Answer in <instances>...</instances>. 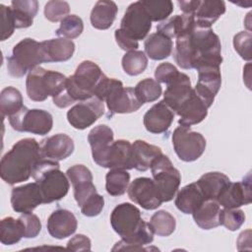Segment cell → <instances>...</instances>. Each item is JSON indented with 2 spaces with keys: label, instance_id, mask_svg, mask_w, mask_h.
<instances>
[{
  "label": "cell",
  "instance_id": "1",
  "mask_svg": "<svg viewBox=\"0 0 252 252\" xmlns=\"http://www.w3.org/2000/svg\"><path fill=\"white\" fill-rule=\"evenodd\" d=\"M174 60L182 69H198L203 66H220L222 62L220 40L212 28L199 27L176 38Z\"/></svg>",
  "mask_w": 252,
  "mask_h": 252
},
{
  "label": "cell",
  "instance_id": "43",
  "mask_svg": "<svg viewBox=\"0 0 252 252\" xmlns=\"http://www.w3.org/2000/svg\"><path fill=\"white\" fill-rule=\"evenodd\" d=\"M84 31V23L77 15H68L61 22L56 30V34L63 38L73 39L81 35Z\"/></svg>",
  "mask_w": 252,
  "mask_h": 252
},
{
  "label": "cell",
  "instance_id": "5",
  "mask_svg": "<svg viewBox=\"0 0 252 252\" xmlns=\"http://www.w3.org/2000/svg\"><path fill=\"white\" fill-rule=\"evenodd\" d=\"M32 177L38 184L43 204H49L64 198L69 191V179L60 170L57 160L41 158L33 166Z\"/></svg>",
  "mask_w": 252,
  "mask_h": 252
},
{
  "label": "cell",
  "instance_id": "7",
  "mask_svg": "<svg viewBox=\"0 0 252 252\" xmlns=\"http://www.w3.org/2000/svg\"><path fill=\"white\" fill-rule=\"evenodd\" d=\"M66 81L67 77L62 73L38 66L27 76V94L33 101H43L48 96L53 98L64 91Z\"/></svg>",
  "mask_w": 252,
  "mask_h": 252
},
{
  "label": "cell",
  "instance_id": "39",
  "mask_svg": "<svg viewBox=\"0 0 252 252\" xmlns=\"http://www.w3.org/2000/svg\"><path fill=\"white\" fill-rule=\"evenodd\" d=\"M149 224L155 234L158 236H169L175 230L176 220L170 213L160 210L151 217Z\"/></svg>",
  "mask_w": 252,
  "mask_h": 252
},
{
  "label": "cell",
  "instance_id": "6",
  "mask_svg": "<svg viewBox=\"0 0 252 252\" xmlns=\"http://www.w3.org/2000/svg\"><path fill=\"white\" fill-rule=\"evenodd\" d=\"M94 96L106 103L110 115L131 113L143 105L133 88H125L121 81L107 76H104L98 83Z\"/></svg>",
  "mask_w": 252,
  "mask_h": 252
},
{
  "label": "cell",
  "instance_id": "8",
  "mask_svg": "<svg viewBox=\"0 0 252 252\" xmlns=\"http://www.w3.org/2000/svg\"><path fill=\"white\" fill-rule=\"evenodd\" d=\"M44 62L41 42L27 37L14 46L7 59V70L11 76L21 78Z\"/></svg>",
  "mask_w": 252,
  "mask_h": 252
},
{
  "label": "cell",
  "instance_id": "45",
  "mask_svg": "<svg viewBox=\"0 0 252 252\" xmlns=\"http://www.w3.org/2000/svg\"><path fill=\"white\" fill-rule=\"evenodd\" d=\"M44 17L53 23L61 22L70 12V6L66 1L51 0L44 6Z\"/></svg>",
  "mask_w": 252,
  "mask_h": 252
},
{
  "label": "cell",
  "instance_id": "35",
  "mask_svg": "<svg viewBox=\"0 0 252 252\" xmlns=\"http://www.w3.org/2000/svg\"><path fill=\"white\" fill-rule=\"evenodd\" d=\"M196 182L207 200H217L230 179L222 172L213 171L203 174Z\"/></svg>",
  "mask_w": 252,
  "mask_h": 252
},
{
  "label": "cell",
  "instance_id": "53",
  "mask_svg": "<svg viewBox=\"0 0 252 252\" xmlns=\"http://www.w3.org/2000/svg\"><path fill=\"white\" fill-rule=\"evenodd\" d=\"M200 0H191V1H177V4L183 14L186 15H194Z\"/></svg>",
  "mask_w": 252,
  "mask_h": 252
},
{
  "label": "cell",
  "instance_id": "2",
  "mask_svg": "<svg viewBox=\"0 0 252 252\" xmlns=\"http://www.w3.org/2000/svg\"><path fill=\"white\" fill-rule=\"evenodd\" d=\"M110 224L113 230L121 237L112 251L148 250V245L154 240V231L142 217L140 210L133 204L121 203L116 206L110 215Z\"/></svg>",
  "mask_w": 252,
  "mask_h": 252
},
{
  "label": "cell",
  "instance_id": "47",
  "mask_svg": "<svg viewBox=\"0 0 252 252\" xmlns=\"http://www.w3.org/2000/svg\"><path fill=\"white\" fill-rule=\"evenodd\" d=\"M104 207V199L97 192L89 197L80 207L81 212L86 217L98 216Z\"/></svg>",
  "mask_w": 252,
  "mask_h": 252
},
{
  "label": "cell",
  "instance_id": "10",
  "mask_svg": "<svg viewBox=\"0 0 252 252\" xmlns=\"http://www.w3.org/2000/svg\"><path fill=\"white\" fill-rule=\"evenodd\" d=\"M9 123L18 132H29L43 136L52 129L53 118L46 110L29 109L24 106L18 113L9 118Z\"/></svg>",
  "mask_w": 252,
  "mask_h": 252
},
{
  "label": "cell",
  "instance_id": "36",
  "mask_svg": "<svg viewBox=\"0 0 252 252\" xmlns=\"http://www.w3.org/2000/svg\"><path fill=\"white\" fill-rule=\"evenodd\" d=\"M25 237V228L20 219L6 217L0 221V241L4 245H13Z\"/></svg>",
  "mask_w": 252,
  "mask_h": 252
},
{
  "label": "cell",
  "instance_id": "51",
  "mask_svg": "<svg viewBox=\"0 0 252 252\" xmlns=\"http://www.w3.org/2000/svg\"><path fill=\"white\" fill-rule=\"evenodd\" d=\"M91 239L84 234L73 236L67 243V249L73 251H89L91 250Z\"/></svg>",
  "mask_w": 252,
  "mask_h": 252
},
{
  "label": "cell",
  "instance_id": "33",
  "mask_svg": "<svg viewBox=\"0 0 252 252\" xmlns=\"http://www.w3.org/2000/svg\"><path fill=\"white\" fill-rule=\"evenodd\" d=\"M132 152L134 168L139 171H146L151 168L153 160L162 154L160 148L143 140H136L132 144Z\"/></svg>",
  "mask_w": 252,
  "mask_h": 252
},
{
  "label": "cell",
  "instance_id": "29",
  "mask_svg": "<svg viewBox=\"0 0 252 252\" xmlns=\"http://www.w3.org/2000/svg\"><path fill=\"white\" fill-rule=\"evenodd\" d=\"M225 13V3L221 0L200 1L195 13V24L199 27L211 28L212 25Z\"/></svg>",
  "mask_w": 252,
  "mask_h": 252
},
{
  "label": "cell",
  "instance_id": "23",
  "mask_svg": "<svg viewBox=\"0 0 252 252\" xmlns=\"http://www.w3.org/2000/svg\"><path fill=\"white\" fill-rule=\"evenodd\" d=\"M48 233L56 239L71 236L77 229L78 221L74 214L65 209L55 210L47 220Z\"/></svg>",
  "mask_w": 252,
  "mask_h": 252
},
{
  "label": "cell",
  "instance_id": "19",
  "mask_svg": "<svg viewBox=\"0 0 252 252\" xmlns=\"http://www.w3.org/2000/svg\"><path fill=\"white\" fill-rule=\"evenodd\" d=\"M88 141L92 149L94 161L101 167H104L107 154L113 141V131L107 125H97L93 128L89 135Z\"/></svg>",
  "mask_w": 252,
  "mask_h": 252
},
{
  "label": "cell",
  "instance_id": "17",
  "mask_svg": "<svg viewBox=\"0 0 252 252\" xmlns=\"http://www.w3.org/2000/svg\"><path fill=\"white\" fill-rule=\"evenodd\" d=\"M40 204H43V197L36 182L27 183L12 189L11 205L16 213H32Z\"/></svg>",
  "mask_w": 252,
  "mask_h": 252
},
{
  "label": "cell",
  "instance_id": "49",
  "mask_svg": "<svg viewBox=\"0 0 252 252\" xmlns=\"http://www.w3.org/2000/svg\"><path fill=\"white\" fill-rule=\"evenodd\" d=\"M0 15H1V40H5L13 34L16 29V26H15V21H14L10 7H7L1 4Z\"/></svg>",
  "mask_w": 252,
  "mask_h": 252
},
{
  "label": "cell",
  "instance_id": "11",
  "mask_svg": "<svg viewBox=\"0 0 252 252\" xmlns=\"http://www.w3.org/2000/svg\"><path fill=\"white\" fill-rule=\"evenodd\" d=\"M172 145L177 157L186 162L198 159L206 150V139L199 132L179 126L172 134Z\"/></svg>",
  "mask_w": 252,
  "mask_h": 252
},
{
  "label": "cell",
  "instance_id": "40",
  "mask_svg": "<svg viewBox=\"0 0 252 252\" xmlns=\"http://www.w3.org/2000/svg\"><path fill=\"white\" fill-rule=\"evenodd\" d=\"M148 66V57L145 52L140 50H131L122 57V68L130 76L142 74Z\"/></svg>",
  "mask_w": 252,
  "mask_h": 252
},
{
  "label": "cell",
  "instance_id": "14",
  "mask_svg": "<svg viewBox=\"0 0 252 252\" xmlns=\"http://www.w3.org/2000/svg\"><path fill=\"white\" fill-rule=\"evenodd\" d=\"M127 193L131 201L145 210H156L162 203L154 179L149 177L134 179L128 186Z\"/></svg>",
  "mask_w": 252,
  "mask_h": 252
},
{
  "label": "cell",
  "instance_id": "20",
  "mask_svg": "<svg viewBox=\"0 0 252 252\" xmlns=\"http://www.w3.org/2000/svg\"><path fill=\"white\" fill-rule=\"evenodd\" d=\"M166 86L163 101L173 112H176L193 92L190 78L186 74L179 72Z\"/></svg>",
  "mask_w": 252,
  "mask_h": 252
},
{
  "label": "cell",
  "instance_id": "52",
  "mask_svg": "<svg viewBox=\"0 0 252 252\" xmlns=\"http://www.w3.org/2000/svg\"><path fill=\"white\" fill-rule=\"evenodd\" d=\"M114 36H115V40H116V43L118 44V46L127 52L131 51V50H137V48L139 47L138 41L127 36L120 29H117L115 31Z\"/></svg>",
  "mask_w": 252,
  "mask_h": 252
},
{
  "label": "cell",
  "instance_id": "37",
  "mask_svg": "<svg viewBox=\"0 0 252 252\" xmlns=\"http://www.w3.org/2000/svg\"><path fill=\"white\" fill-rule=\"evenodd\" d=\"M23 96L19 90L14 87H7L0 94V110L2 117H8L18 113L23 107Z\"/></svg>",
  "mask_w": 252,
  "mask_h": 252
},
{
  "label": "cell",
  "instance_id": "38",
  "mask_svg": "<svg viewBox=\"0 0 252 252\" xmlns=\"http://www.w3.org/2000/svg\"><path fill=\"white\" fill-rule=\"evenodd\" d=\"M130 174L125 169H110L105 175V189L111 196H121L128 189Z\"/></svg>",
  "mask_w": 252,
  "mask_h": 252
},
{
  "label": "cell",
  "instance_id": "34",
  "mask_svg": "<svg viewBox=\"0 0 252 252\" xmlns=\"http://www.w3.org/2000/svg\"><path fill=\"white\" fill-rule=\"evenodd\" d=\"M10 8L16 29H26L33 23L38 11V2L35 0H14L11 2Z\"/></svg>",
  "mask_w": 252,
  "mask_h": 252
},
{
  "label": "cell",
  "instance_id": "13",
  "mask_svg": "<svg viewBox=\"0 0 252 252\" xmlns=\"http://www.w3.org/2000/svg\"><path fill=\"white\" fill-rule=\"evenodd\" d=\"M104 113V102L96 96L79 101L67 112V120L75 129L92 126Z\"/></svg>",
  "mask_w": 252,
  "mask_h": 252
},
{
  "label": "cell",
  "instance_id": "46",
  "mask_svg": "<svg viewBox=\"0 0 252 252\" xmlns=\"http://www.w3.org/2000/svg\"><path fill=\"white\" fill-rule=\"evenodd\" d=\"M251 32L248 31H243L236 33L233 37V46L235 51L239 54V56L246 60L250 61L251 56Z\"/></svg>",
  "mask_w": 252,
  "mask_h": 252
},
{
  "label": "cell",
  "instance_id": "24",
  "mask_svg": "<svg viewBox=\"0 0 252 252\" xmlns=\"http://www.w3.org/2000/svg\"><path fill=\"white\" fill-rule=\"evenodd\" d=\"M74 142L66 134H56L44 139L40 145V154L44 158L63 160L74 152Z\"/></svg>",
  "mask_w": 252,
  "mask_h": 252
},
{
  "label": "cell",
  "instance_id": "28",
  "mask_svg": "<svg viewBox=\"0 0 252 252\" xmlns=\"http://www.w3.org/2000/svg\"><path fill=\"white\" fill-rule=\"evenodd\" d=\"M207 200L202 193L197 182L190 183L182 187L176 194L175 197V206L183 214L189 215L205 201Z\"/></svg>",
  "mask_w": 252,
  "mask_h": 252
},
{
  "label": "cell",
  "instance_id": "21",
  "mask_svg": "<svg viewBox=\"0 0 252 252\" xmlns=\"http://www.w3.org/2000/svg\"><path fill=\"white\" fill-rule=\"evenodd\" d=\"M174 119L173 111L163 100L154 104L144 115L143 123L147 131L153 134L166 132Z\"/></svg>",
  "mask_w": 252,
  "mask_h": 252
},
{
  "label": "cell",
  "instance_id": "18",
  "mask_svg": "<svg viewBox=\"0 0 252 252\" xmlns=\"http://www.w3.org/2000/svg\"><path fill=\"white\" fill-rule=\"evenodd\" d=\"M66 175L74 190V198L79 207L92 195L96 193L93 183V174L84 164H75L67 169Z\"/></svg>",
  "mask_w": 252,
  "mask_h": 252
},
{
  "label": "cell",
  "instance_id": "25",
  "mask_svg": "<svg viewBox=\"0 0 252 252\" xmlns=\"http://www.w3.org/2000/svg\"><path fill=\"white\" fill-rule=\"evenodd\" d=\"M104 167L125 170L134 168L132 144L122 139L114 141L107 154Z\"/></svg>",
  "mask_w": 252,
  "mask_h": 252
},
{
  "label": "cell",
  "instance_id": "22",
  "mask_svg": "<svg viewBox=\"0 0 252 252\" xmlns=\"http://www.w3.org/2000/svg\"><path fill=\"white\" fill-rule=\"evenodd\" d=\"M208 106L204 100L195 93L194 89L188 99L175 112L180 118V126L188 127L202 122L208 115Z\"/></svg>",
  "mask_w": 252,
  "mask_h": 252
},
{
  "label": "cell",
  "instance_id": "27",
  "mask_svg": "<svg viewBox=\"0 0 252 252\" xmlns=\"http://www.w3.org/2000/svg\"><path fill=\"white\" fill-rule=\"evenodd\" d=\"M195 26L193 15H176L163 22L157 27V32L166 35L169 38H178L189 33Z\"/></svg>",
  "mask_w": 252,
  "mask_h": 252
},
{
  "label": "cell",
  "instance_id": "9",
  "mask_svg": "<svg viewBox=\"0 0 252 252\" xmlns=\"http://www.w3.org/2000/svg\"><path fill=\"white\" fill-rule=\"evenodd\" d=\"M151 171L162 203L171 201L181 182L179 170L173 166L171 160L165 155L161 154L153 160Z\"/></svg>",
  "mask_w": 252,
  "mask_h": 252
},
{
  "label": "cell",
  "instance_id": "31",
  "mask_svg": "<svg viewBox=\"0 0 252 252\" xmlns=\"http://www.w3.org/2000/svg\"><path fill=\"white\" fill-rule=\"evenodd\" d=\"M117 5L113 1L100 0L97 1L91 12V24L94 29H109L117 15Z\"/></svg>",
  "mask_w": 252,
  "mask_h": 252
},
{
  "label": "cell",
  "instance_id": "16",
  "mask_svg": "<svg viewBox=\"0 0 252 252\" xmlns=\"http://www.w3.org/2000/svg\"><path fill=\"white\" fill-rule=\"evenodd\" d=\"M220 66H203L198 68V82L194 88L195 93L210 107L221 85Z\"/></svg>",
  "mask_w": 252,
  "mask_h": 252
},
{
  "label": "cell",
  "instance_id": "30",
  "mask_svg": "<svg viewBox=\"0 0 252 252\" xmlns=\"http://www.w3.org/2000/svg\"><path fill=\"white\" fill-rule=\"evenodd\" d=\"M220 206L216 200H205L192 214L194 221L202 229H212L220 225Z\"/></svg>",
  "mask_w": 252,
  "mask_h": 252
},
{
  "label": "cell",
  "instance_id": "4",
  "mask_svg": "<svg viewBox=\"0 0 252 252\" xmlns=\"http://www.w3.org/2000/svg\"><path fill=\"white\" fill-rule=\"evenodd\" d=\"M104 76L94 62L90 60L81 62L75 73L67 78L64 91L52 98L53 103L60 108H65L77 101L93 97L98 83Z\"/></svg>",
  "mask_w": 252,
  "mask_h": 252
},
{
  "label": "cell",
  "instance_id": "32",
  "mask_svg": "<svg viewBox=\"0 0 252 252\" xmlns=\"http://www.w3.org/2000/svg\"><path fill=\"white\" fill-rule=\"evenodd\" d=\"M145 53L153 60H162L171 55L172 39L160 32H154L147 36L144 42Z\"/></svg>",
  "mask_w": 252,
  "mask_h": 252
},
{
  "label": "cell",
  "instance_id": "42",
  "mask_svg": "<svg viewBox=\"0 0 252 252\" xmlns=\"http://www.w3.org/2000/svg\"><path fill=\"white\" fill-rule=\"evenodd\" d=\"M141 2L152 22H163L173 11V3L170 0Z\"/></svg>",
  "mask_w": 252,
  "mask_h": 252
},
{
  "label": "cell",
  "instance_id": "48",
  "mask_svg": "<svg viewBox=\"0 0 252 252\" xmlns=\"http://www.w3.org/2000/svg\"><path fill=\"white\" fill-rule=\"evenodd\" d=\"M19 219L25 228V238H34L41 231V222L36 215L23 214Z\"/></svg>",
  "mask_w": 252,
  "mask_h": 252
},
{
  "label": "cell",
  "instance_id": "15",
  "mask_svg": "<svg viewBox=\"0 0 252 252\" xmlns=\"http://www.w3.org/2000/svg\"><path fill=\"white\" fill-rule=\"evenodd\" d=\"M216 201L220 206L225 209H235L244 205H249L252 201L250 173H248L241 181H230L220 192Z\"/></svg>",
  "mask_w": 252,
  "mask_h": 252
},
{
  "label": "cell",
  "instance_id": "3",
  "mask_svg": "<svg viewBox=\"0 0 252 252\" xmlns=\"http://www.w3.org/2000/svg\"><path fill=\"white\" fill-rule=\"evenodd\" d=\"M40 146L33 138L18 141L0 162V176L7 184L27 181L32 176L34 164L41 158Z\"/></svg>",
  "mask_w": 252,
  "mask_h": 252
},
{
  "label": "cell",
  "instance_id": "44",
  "mask_svg": "<svg viewBox=\"0 0 252 252\" xmlns=\"http://www.w3.org/2000/svg\"><path fill=\"white\" fill-rule=\"evenodd\" d=\"M245 215L242 210L237 208L235 209H225L220 210V225H223L228 230L235 231L244 223Z\"/></svg>",
  "mask_w": 252,
  "mask_h": 252
},
{
  "label": "cell",
  "instance_id": "41",
  "mask_svg": "<svg viewBox=\"0 0 252 252\" xmlns=\"http://www.w3.org/2000/svg\"><path fill=\"white\" fill-rule=\"evenodd\" d=\"M134 91L142 104L157 100L162 92L159 83L151 78H146L140 81L134 88Z\"/></svg>",
  "mask_w": 252,
  "mask_h": 252
},
{
  "label": "cell",
  "instance_id": "12",
  "mask_svg": "<svg viewBox=\"0 0 252 252\" xmlns=\"http://www.w3.org/2000/svg\"><path fill=\"white\" fill-rule=\"evenodd\" d=\"M152 28V21L141 1L131 3L126 9L120 23V30L134 40L147 37Z\"/></svg>",
  "mask_w": 252,
  "mask_h": 252
},
{
  "label": "cell",
  "instance_id": "50",
  "mask_svg": "<svg viewBox=\"0 0 252 252\" xmlns=\"http://www.w3.org/2000/svg\"><path fill=\"white\" fill-rule=\"evenodd\" d=\"M178 73L179 71L174 65L168 62H164L156 68L155 78L158 83H163L167 85L178 75Z\"/></svg>",
  "mask_w": 252,
  "mask_h": 252
},
{
  "label": "cell",
  "instance_id": "54",
  "mask_svg": "<svg viewBox=\"0 0 252 252\" xmlns=\"http://www.w3.org/2000/svg\"><path fill=\"white\" fill-rule=\"evenodd\" d=\"M251 230H245L239 234V237L237 239V249L238 250H243V244H247L250 247L251 243Z\"/></svg>",
  "mask_w": 252,
  "mask_h": 252
},
{
  "label": "cell",
  "instance_id": "26",
  "mask_svg": "<svg viewBox=\"0 0 252 252\" xmlns=\"http://www.w3.org/2000/svg\"><path fill=\"white\" fill-rule=\"evenodd\" d=\"M41 48L45 62H63L73 56L75 44L71 39L59 37L41 41Z\"/></svg>",
  "mask_w": 252,
  "mask_h": 252
}]
</instances>
